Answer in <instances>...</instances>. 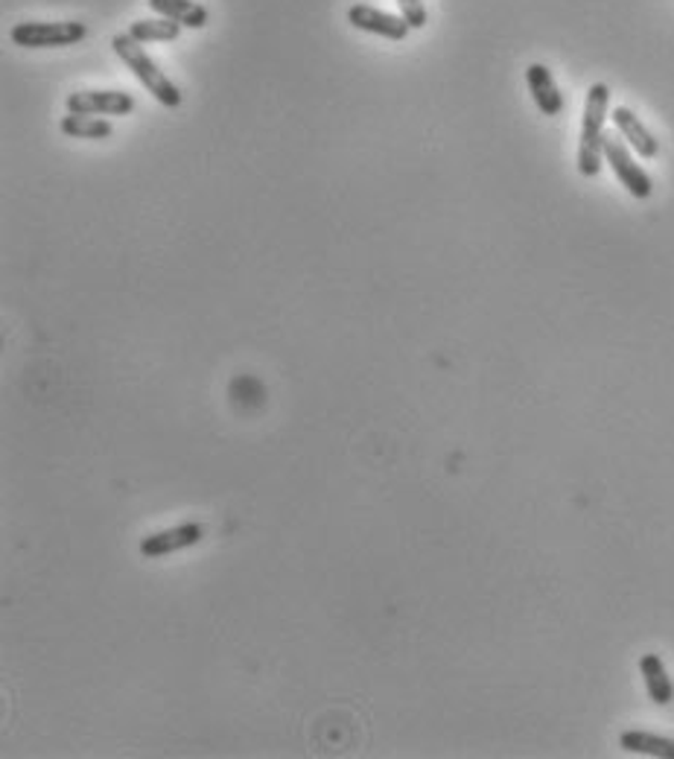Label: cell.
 <instances>
[{"label": "cell", "instance_id": "cell-12", "mask_svg": "<svg viewBox=\"0 0 674 759\" xmlns=\"http://www.w3.org/2000/svg\"><path fill=\"white\" fill-rule=\"evenodd\" d=\"M639 672L646 678V690L648 695H651V701L660 704V707L674 701V684L672 678H669V672H665L663 657L646 655L639 660Z\"/></svg>", "mask_w": 674, "mask_h": 759}, {"label": "cell", "instance_id": "cell-13", "mask_svg": "<svg viewBox=\"0 0 674 759\" xmlns=\"http://www.w3.org/2000/svg\"><path fill=\"white\" fill-rule=\"evenodd\" d=\"M619 745L627 750V754H643V757H660V759H674V739H665V736H657V733L648 731H625L619 736Z\"/></svg>", "mask_w": 674, "mask_h": 759}, {"label": "cell", "instance_id": "cell-8", "mask_svg": "<svg viewBox=\"0 0 674 759\" xmlns=\"http://www.w3.org/2000/svg\"><path fill=\"white\" fill-rule=\"evenodd\" d=\"M610 117H613V123H616L622 141H625L631 150L637 152L639 159H657L660 143L654 141V135L646 129V123L639 121L637 114L631 112V109H625V105H616Z\"/></svg>", "mask_w": 674, "mask_h": 759}, {"label": "cell", "instance_id": "cell-3", "mask_svg": "<svg viewBox=\"0 0 674 759\" xmlns=\"http://www.w3.org/2000/svg\"><path fill=\"white\" fill-rule=\"evenodd\" d=\"M88 36V27L82 21H24L15 24L10 38L18 48L48 50V48H71L79 45Z\"/></svg>", "mask_w": 674, "mask_h": 759}, {"label": "cell", "instance_id": "cell-6", "mask_svg": "<svg viewBox=\"0 0 674 759\" xmlns=\"http://www.w3.org/2000/svg\"><path fill=\"white\" fill-rule=\"evenodd\" d=\"M71 114L91 117H126L135 112V97L129 91H74L65 100Z\"/></svg>", "mask_w": 674, "mask_h": 759}, {"label": "cell", "instance_id": "cell-5", "mask_svg": "<svg viewBox=\"0 0 674 759\" xmlns=\"http://www.w3.org/2000/svg\"><path fill=\"white\" fill-rule=\"evenodd\" d=\"M202 537H205V526L196 523V520H185V523L147 534L138 549H141L143 558L155 561V558H167V555H176L181 553V549L196 546Z\"/></svg>", "mask_w": 674, "mask_h": 759}, {"label": "cell", "instance_id": "cell-7", "mask_svg": "<svg viewBox=\"0 0 674 759\" xmlns=\"http://www.w3.org/2000/svg\"><path fill=\"white\" fill-rule=\"evenodd\" d=\"M347 21H351V27L371 33V36L389 38V41H403V38L409 36V29H412L406 24L403 15L374 10V7H368V3H354V7L347 10Z\"/></svg>", "mask_w": 674, "mask_h": 759}, {"label": "cell", "instance_id": "cell-10", "mask_svg": "<svg viewBox=\"0 0 674 759\" xmlns=\"http://www.w3.org/2000/svg\"><path fill=\"white\" fill-rule=\"evenodd\" d=\"M59 129H62V135H67V138H76V141H105V138H112L114 135L112 121H105V117H91V114H71V112L62 117Z\"/></svg>", "mask_w": 674, "mask_h": 759}, {"label": "cell", "instance_id": "cell-15", "mask_svg": "<svg viewBox=\"0 0 674 759\" xmlns=\"http://www.w3.org/2000/svg\"><path fill=\"white\" fill-rule=\"evenodd\" d=\"M397 7H400V15L406 18V24L412 29H423L427 27V21H430V15H427V7H423V0H397Z\"/></svg>", "mask_w": 674, "mask_h": 759}, {"label": "cell", "instance_id": "cell-11", "mask_svg": "<svg viewBox=\"0 0 674 759\" xmlns=\"http://www.w3.org/2000/svg\"><path fill=\"white\" fill-rule=\"evenodd\" d=\"M150 10L190 29H202L207 24V10L196 0H150Z\"/></svg>", "mask_w": 674, "mask_h": 759}, {"label": "cell", "instance_id": "cell-9", "mask_svg": "<svg viewBox=\"0 0 674 759\" xmlns=\"http://www.w3.org/2000/svg\"><path fill=\"white\" fill-rule=\"evenodd\" d=\"M525 83L532 91V100L537 105V112L546 117H558L563 112V97L558 91V85L552 79V71L546 65H529L525 71Z\"/></svg>", "mask_w": 674, "mask_h": 759}, {"label": "cell", "instance_id": "cell-2", "mask_svg": "<svg viewBox=\"0 0 674 759\" xmlns=\"http://www.w3.org/2000/svg\"><path fill=\"white\" fill-rule=\"evenodd\" d=\"M112 48L114 53L120 56V62L126 67H129L131 74H135V79L150 91L155 100H158L164 109H178L181 105V91H178V85L169 79L164 71H161L155 62L150 59V53L143 50L141 41H135V38L129 36V33H117V36L112 38Z\"/></svg>", "mask_w": 674, "mask_h": 759}, {"label": "cell", "instance_id": "cell-14", "mask_svg": "<svg viewBox=\"0 0 674 759\" xmlns=\"http://www.w3.org/2000/svg\"><path fill=\"white\" fill-rule=\"evenodd\" d=\"M181 33V24L169 18H152V21H135L129 24V36L141 45H152V41H176Z\"/></svg>", "mask_w": 674, "mask_h": 759}, {"label": "cell", "instance_id": "cell-1", "mask_svg": "<svg viewBox=\"0 0 674 759\" xmlns=\"http://www.w3.org/2000/svg\"><path fill=\"white\" fill-rule=\"evenodd\" d=\"M610 109V88L605 83L590 85L587 103H584V121H581L578 141V173L584 178H596L605 161V121Z\"/></svg>", "mask_w": 674, "mask_h": 759}, {"label": "cell", "instance_id": "cell-4", "mask_svg": "<svg viewBox=\"0 0 674 759\" xmlns=\"http://www.w3.org/2000/svg\"><path fill=\"white\" fill-rule=\"evenodd\" d=\"M605 161L613 169V176L622 181V188L631 193L634 199H648L651 197V176L646 169L639 167L637 159L631 155V147L622 141V135H605Z\"/></svg>", "mask_w": 674, "mask_h": 759}]
</instances>
